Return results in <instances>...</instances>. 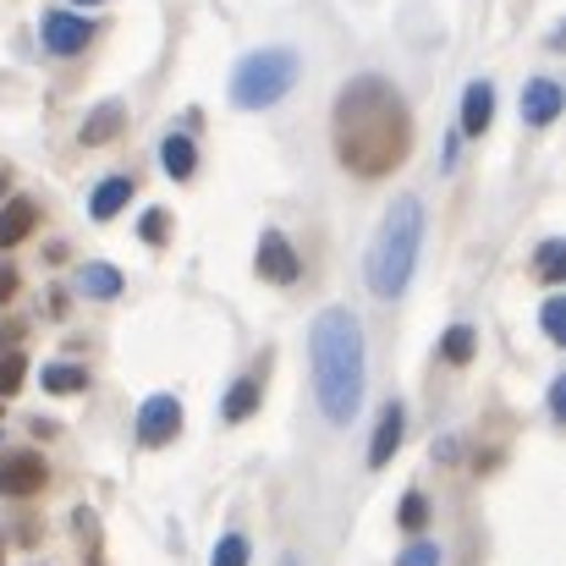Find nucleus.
Listing matches in <instances>:
<instances>
[{"instance_id": "23", "label": "nucleus", "mask_w": 566, "mask_h": 566, "mask_svg": "<svg viewBox=\"0 0 566 566\" xmlns=\"http://www.w3.org/2000/svg\"><path fill=\"white\" fill-rule=\"evenodd\" d=\"M562 270H566V242H545L539 248V275L545 281H562Z\"/></svg>"}, {"instance_id": "7", "label": "nucleus", "mask_w": 566, "mask_h": 566, "mask_svg": "<svg viewBox=\"0 0 566 566\" xmlns=\"http://www.w3.org/2000/svg\"><path fill=\"white\" fill-rule=\"evenodd\" d=\"M253 264H259V275L275 281V286H292V281L303 275V259H297V248H292L281 231H264V237H259V259H253Z\"/></svg>"}, {"instance_id": "27", "label": "nucleus", "mask_w": 566, "mask_h": 566, "mask_svg": "<svg viewBox=\"0 0 566 566\" xmlns=\"http://www.w3.org/2000/svg\"><path fill=\"white\" fill-rule=\"evenodd\" d=\"M566 407V379H556V385H551V412H562Z\"/></svg>"}, {"instance_id": "17", "label": "nucleus", "mask_w": 566, "mask_h": 566, "mask_svg": "<svg viewBox=\"0 0 566 566\" xmlns=\"http://www.w3.org/2000/svg\"><path fill=\"white\" fill-rule=\"evenodd\" d=\"M473 347H479V336H473L468 325H451V331L440 336V358H446V364H457V369L473 358Z\"/></svg>"}, {"instance_id": "18", "label": "nucleus", "mask_w": 566, "mask_h": 566, "mask_svg": "<svg viewBox=\"0 0 566 566\" xmlns=\"http://www.w3.org/2000/svg\"><path fill=\"white\" fill-rule=\"evenodd\" d=\"M44 390H55V396H77V390H88V375L72 369V364H50V369H44Z\"/></svg>"}, {"instance_id": "4", "label": "nucleus", "mask_w": 566, "mask_h": 566, "mask_svg": "<svg viewBox=\"0 0 566 566\" xmlns=\"http://www.w3.org/2000/svg\"><path fill=\"white\" fill-rule=\"evenodd\" d=\"M297 72H303L297 50H286V44L253 50V55H242L237 72H231V105H237V111H270V105H281V99L292 94Z\"/></svg>"}, {"instance_id": "9", "label": "nucleus", "mask_w": 566, "mask_h": 566, "mask_svg": "<svg viewBox=\"0 0 566 566\" xmlns=\"http://www.w3.org/2000/svg\"><path fill=\"white\" fill-rule=\"evenodd\" d=\"M562 105H566V94L556 77H534V83L523 88V122H528V127H551V122L562 116Z\"/></svg>"}, {"instance_id": "21", "label": "nucleus", "mask_w": 566, "mask_h": 566, "mask_svg": "<svg viewBox=\"0 0 566 566\" xmlns=\"http://www.w3.org/2000/svg\"><path fill=\"white\" fill-rule=\"evenodd\" d=\"M396 517H401V528H407V534H418V528L429 523V501H423L418 490H407V495H401V512H396Z\"/></svg>"}, {"instance_id": "1", "label": "nucleus", "mask_w": 566, "mask_h": 566, "mask_svg": "<svg viewBox=\"0 0 566 566\" xmlns=\"http://www.w3.org/2000/svg\"><path fill=\"white\" fill-rule=\"evenodd\" d=\"M331 144H336V160L342 171L353 177H385L407 160L412 149V111L407 99L385 83V77H353L342 94H336V111H331Z\"/></svg>"}, {"instance_id": "30", "label": "nucleus", "mask_w": 566, "mask_h": 566, "mask_svg": "<svg viewBox=\"0 0 566 566\" xmlns=\"http://www.w3.org/2000/svg\"><path fill=\"white\" fill-rule=\"evenodd\" d=\"M286 566H297V562H286Z\"/></svg>"}, {"instance_id": "3", "label": "nucleus", "mask_w": 566, "mask_h": 566, "mask_svg": "<svg viewBox=\"0 0 566 566\" xmlns=\"http://www.w3.org/2000/svg\"><path fill=\"white\" fill-rule=\"evenodd\" d=\"M418 242H423V203L407 192V198H396V203L385 209L375 242H369L364 275H369V292H375V297H401V292H407L412 264H418Z\"/></svg>"}, {"instance_id": "5", "label": "nucleus", "mask_w": 566, "mask_h": 566, "mask_svg": "<svg viewBox=\"0 0 566 566\" xmlns=\"http://www.w3.org/2000/svg\"><path fill=\"white\" fill-rule=\"evenodd\" d=\"M44 479H50V468H44L39 451H11V457H0V495H11V501L39 495Z\"/></svg>"}, {"instance_id": "15", "label": "nucleus", "mask_w": 566, "mask_h": 566, "mask_svg": "<svg viewBox=\"0 0 566 566\" xmlns=\"http://www.w3.org/2000/svg\"><path fill=\"white\" fill-rule=\"evenodd\" d=\"M160 166H166V177L188 182L192 171H198V149H192V138H182V133H171V138L160 144Z\"/></svg>"}, {"instance_id": "16", "label": "nucleus", "mask_w": 566, "mask_h": 566, "mask_svg": "<svg viewBox=\"0 0 566 566\" xmlns=\"http://www.w3.org/2000/svg\"><path fill=\"white\" fill-rule=\"evenodd\" d=\"M259 412V379H237L231 390H226V423H242V418H253Z\"/></svg>"}, {"instance_id": "25", "label": "nucleus", "mask_w": 566, "mask_h": 566, "mask_svg": "<svg viewBox=\"0 0 566 566\" xmlns=\"http://www.w3.org/2000/svg\"><path fill=\"white\" fill-rule=\"evenodd\" d=\"M396 566H440V545H407Z\"/></svg>"}, {"instance_id": "28", "label": "nucleus", "mask_w": 566, "mask_h": 566, "mask_svg": "<svg viewBox=\"0 0 566 566\" xmlns=\"http://www.w3.org/2000/svg\"><path fill=\"white\" fill-rule=\"evenodd\" d=\"M72 6H99V0H72Z\"/></svg>"}, {"instance_id": "29", "label": "nucleus", "mask_w": 566, "mask_h": 566, "mask_svg": "<svg viewBox=\"0 0 566 566\" xmlns=\"http://www.w3.org/2000/svg\"><path fill=\"white\" fill-rule=\"evenodd\" d=\"M0 192H6V177H0Z\"/></svg>"}, {"instance_id": "20", "label": "nucleus", "mask_w": 566, "mask_h": 566, "mask_svg": "<svg viewBox=\"0 0 566 566\" xmlns=\"http://www.w3.org/2000/svg\"><path fill=\"white\" fill-rule=\"evenodd\" d=\"M22 375H28V358L22 353H0V401L11 390H22Z\"/></svg>"}, {"instance_id": "2", "label": "nucleus", "mask_w": 566, "mask_h": 566, "mask_svg": "<svg viewBox=\"0 0 566 566\" xmlns=\"http://www.w3.org/2000/svg\"><path fill=\"white\" fill-rule=\"evenodd\" d=\"M308 364H314V396L331 423H347L364 407V379H369V353H364V325L347 308H325L308 325Z\"/></svg>"}, {"instance_id": "24", "label": "nucleus", "mask_w": 566, "mask_h": 566, "mask_svg": "<svg viewBox=\"0 0 566 566\" xmlns=\"http://www.w3.org/2000/svg\"><path fill=\"white\" fill-rule=\"evenodd\" d=\"M545 336H551L556 347L566 342V297H551V303H545Z\"/></svg>"}, {"instance_id": "26", "label": "nucleus", "mask_w": 566, "mask_h": 566, "mask_svg": "<svg viewBox=\"0 0 566 566\" xmlns=\"http://www.w3.org/2000/svg\"><path fill=\"white\" fill-rule=\"evenodd\" d=\"M138 231H144V242H166V209H149Z\"/></svg>"}, {"instance_id": "22", "label": "nucleus", "mask_w": 566, "mask_h": 566, "mask_svg": "<svg viewBox=\"0 0 566 566\" xmlns=\"http://www.w3.org/2000/svg\"><path fill=\"white\" fill-rule=\"evenodd\" d=\"M209 566H248V539H242V534H226V539L214 545Z\"/></svg>"}, {"instance_id": "6", "label": "nucleus", "mask_w": 566, "mask_h": 566, "mask_svg": "<svg viewBox=\"0 0 566 566\" xmlns=\"http://www.w3.org/2000/svg\"><path fill=\"white\" fill-rule=\"evenodd\" d=\"M177 429H182V401L177 396H149L138 407V440L144 446H171Z\"/></svg>"}, {"instance_id": "19", "label": "nucleus", "mask_w": 566, "mask_h": 566, "mask_svg": "<svg viewBox=\"0 0 566 566\" xmlns=\"http://www.w3.org/2000/svg\"><path fill=\"white\" fill-rule=\"evenodd\" d=\"M83 292H88V297H105V303H111V297L122 292V275H116L111 264H88V270H83Z\"/></svg>"}, {"instance_id": "10", "label": "nucleus", "mask_w": 566, "mask_h": 566, "mask_svg": "<svg viewBox=\"0 0 566 566\" xmlns=\"http://www.w3.org/2000/svg\"><path fill=\"white\" fill-rule=\"evenodd\" d=\"M490 116H495V88H490L484 77H473L468 94H462V133L479 138V133L490 127Z\"/></svg>"}, {"instance_id": "8", "label": "nucleus", "mask_w": 566, "mask_h": 566, "mask_svg": "<svg viewBox=\"0 0 566 566\" xmlns=\"http://www.w3.org/2000/svg\"><path fill=\"white\" fill-rule=\"evenodd\" d=\"M88 39H94V22L88 17H72V11H50L44 17V50L50 55H77Z\"/></svg>"}, {"instance_id": "14", "label": "nucleus", "mask_w": 566, "mask_h": 566, "mask_svg": "<svg viewBox=\"0 0 566 566\" xmlns=\"http://www.w3.org/2000/svg\"><path fill=\"white\" fill-rule=\"evenodd\" d=\"M396 446H401V407L390 401V407L379 412V423H375V446H369V462H375V468H385V462L396 457Z\"/></svg>"}, {"instance_id": "13", "label": "nucleus", "mask_w": 566, "mask_h": 566, "mask_svg": "<svg viewBox=\"0 0 566 566\" xmlns=\"http://www.w3.org/2000/svg\"><path fill=\"white\" fill-rule=\"evenodd\" d=\"M33 226H39V209H33L28 198H11V203L0 209V248H17Z\"/></svg>"}, {"instance_id": "11", "label": "nucleus", "mask_w": 566, "mask_h": 566, "mask_svg": "<svg viewBox=\"0 0 566 566\" xmlns=\"http://www.w3.org/2000/svg\"><path fill=\"white\" fill-rule=\"evenodd\" d=\"M122 122H127V105H122V99H105V105H94V111L83 116V144H88V149L111 144V138L122 133Z\"/></svg>"}, {"instance_id": "12", "label": "nucleus", "mask_w": 566, "mask_h": 566, "mask_svg": "<svg viewBox=\"0 0 566 566\" xmlns=\"http://www.w3.org/2000/svg\"><path fill=\"white\" fill-rule=\"evenodd\" d=\"M127 203H133V177H105V182L94 188V198H88V214H94V220H116Z\"/></svg>"}]
</instances>
